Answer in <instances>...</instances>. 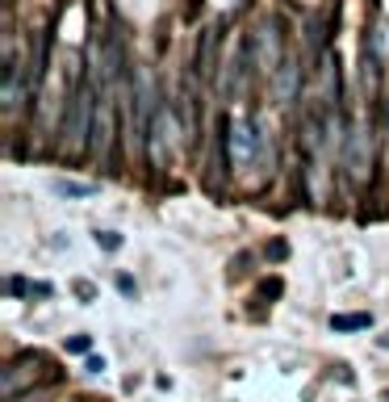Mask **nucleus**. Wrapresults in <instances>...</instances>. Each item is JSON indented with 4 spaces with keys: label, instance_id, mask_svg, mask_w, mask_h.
<instances>
[{
    "label": "nucleus",
    "instance_id": "nucleus-4",
    "mask_svg": "<svg viewBox=\"0 0 389 402\" xmlns=\"http://www.w3.org/2000/svg\"><path fill=\"white\" fill-rule=\"evenodd\" d=\"M42 369H46V361L42 357H34V352H25V357H17L5 373H0V398L5 402H17L38 377H42Z\"/></svg>",
    "mask_w": 389,
    "mask_h": 402
},
{
    "label": "nucleus",
    "instance_id": "nucleus-5",
    "mask_svg": "<svg viewBox=\"0 0 389 402\" xmlns=\"http://www.w3.org/2000/svg\"><path fill=\"white\" fill-rule=\"evenodd\" d=\"M297 88H302V63L297 59H285L281 72L272 76V92H276L281 105H289V100H297Z\"/></svg>",
    "mask_w": 389,
    "mask_h": 402
},
{
    "label": "nucleus",
    "instance_id": "nucleus-10",
    "mask_svg": "<svg viewBox=\"0 0 389 402\" xmlns=\"http://www.w3.org/2000/svg\"><path fill=\"white\" fill-rule=\"evenodd\" d=\"M118 289H122L126 297H134V293H138V285H134V277H126V273L118 277Z\"/></svg>",
    "mask_w": 389,
    "mask_h": 402
},
{
    "label": "nucleus",
    "instance_id": "nucleus-1",
    "mask_svg": "<svg viewBox=\"0 0 389 402\" xmlns=\"http://www.w3.org/2000/svg\"><path fill=\"white\" fill-rule=\"evenodd\" d=\"M339 160H344V172L356 189H364L372 180V134L364 122H348L344 126V147H339Z\"/></svg>",
    "mask_w": 389,
    "mask_h": 402
},
{
    "label": "nucleus",
    "instance_id": "nucleus-15",
    "mask_svg": "<svg viewBox=\"0 0 389 402\" xmlns=\"http://www.w3.org/2000/svg\"><path fill=\"white\" fill-rule=\"evenodd\" d=\"M377 343H381V348L389 352V331H381V335H377Z\"/></svg>",
    "mask_w": 389,
    "mask_h": 402
},
{
    "label": "nucleus",
    "instance_id": "nucleus-7",
    "mask_svg": "<svg viewBox=\"0 0 389 402\" xmlns=\"http://www.w3.org/2000/svg\"><path fill=\"white\" fill-rule=\"evenodd\" d=\"M54 193H63V197H92L96 184H84V180H54Z\"/></svg>",
    "mask_w": 389,
    "mask_h": 402
},
{
    "label": "nucleus",
    "instance_id": "nucleus-11",
    "mask_svg": "<svg viewBox=\"0 0 389 402\" xmlns=\"http://www.w3.org/2000/svg\"><path fill=\"white\" fill-rule=\"evenodd\" d=\"M50 293H54V289H50L46 281H38V285H30V297H50Z\"/></svg>",
    "mask_w": 389,
    "mask_h": 402
},
{
    "label": "nucleus",
    "instance_id": "nucleus-6",
    "mask_svg": "<svg viewBox=\"0 0 389 402\" xmlns=\"http://www.w3.org/2000/svg\"><path fill=\"white\" fill-rule=\"evenodd\" d=\"M372 327V315L360 310V315H330V331H364Z\"/></svg>",
    "mask_w": 389,
    "mask_h": 402
},
{
    "label": "nucleus",
    "instance_id": "nucleus-2",
    "mask_svg": "<svg viewBox=\"0 0 389 402\" xmlns=\"http://www.w3.org/2000/svg\"><path fill=\"white\" fill-rule=\"evenodd\" d=\"M251 55H255V72L260 76H276L281 63L289 59L285 55V34H281V21H264L260 34H251Z\"/></svg>",
    "mask_w": 389,
    "mask_h": 402
},
{
    "label": "nucleus",
    "instance_id": "nucleus-13",
    "mask_svg": "<svg viewBox=\"0 0 389 402\" xmlns=\"http://www.w3.org/2000/svg\"><path fill=\"white\" fill-rule=\"evenodd\" d=\"M285 251H289V247H285V243H281V239H276V243H272V247H268V256H272V260H285Z\"/></svg>",
    "mask_w": 389,
    "mask_h": 402
},
{
    "label": "nucleus",
    "instance_id": "nucleus-3",
    "mask_svg": "<svg viewBox=\"0 0 389 402\" xmlns=\"http://www.w3.org/2000/svg\"><path fill=\"white\" fill-rule=\"evenodd\" d=\"M260 147H264V134H260L255 118H243V114L239 118H227V151H231V164L235 168L251 164Z\"/></svg>",
    "mask_w": 389,
    "mask_h": 402
},
{
    "label": "nucleus",
    "instance_id": "nucleus-8",
    "mask_svg": "<svg viewBox=\"0 0 389 402\" xmlns=\"http://www.w3.org/2000/svg\"><path fill=\"white\" fill-rule=\"evenodd\" d=\"M96 247L118 251V247H122V235H118V231H96Z\"/></svg>",
    "mask_w": 389,
    "mask_h": 402
},
{
    "label": "nucleus",
    "instance_id": "nucleus-14",
    "mask_svg": "<svg viewBox=\"0 0 389 402\" xmlns=\"http://www.w3.org/2000/svg\"><path fill=\"white\" fill-rule=\"evenodd\" d=\"M381 138H385V164H389V100H385V134Z\"/></svg>",
    "mask_w": 389,
    "mask_h": 402
},
{
    "label": "nucleus",
    "instance_id": "nucleus-12",
    "mask_svg": "<svg viewBox=\"0 0 389 402\" xmlns=\"http://www.w3.org/2000/svg\"><path fill=\"white\" fill-rule=\"evenodd\" d=\"M76 293H80V297H84V302H92V297H96V289H92V285H88V281H76Z\"/></svg>",
    "mask_w": 389,
    "mask_h": 402
},
{
    "label": "nucleus",
    "instance_id": "nucleus-9",
    "mask_svg": "<svg viewBox=\"0 0 389 402\" xmlns=\"http://www.w3.org/2000/svg\"><path fill=\"white\" fill-rule=\"evenodd\" d=\"M88 348H92V339H88V335H72V339H67V352H72V357H84Z\"/></svg>",
    "mask_w": 389,
    "mask_h": 402
}]
</instances>
